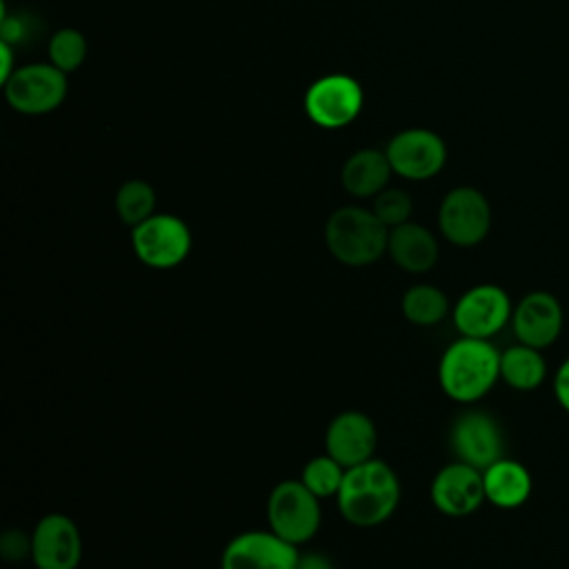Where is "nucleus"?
Wrapping results in <instances>:
<instances>
[{"instance_id":"nucleus-10","label":"nucleus","mask_w":569,"mask_h":569,"mask_svg":"<svg viewBox=\"0 0 569 569\" xmlns=\"http://www.w3.org/2000/svg\"><path fill=\"white\" fill-rule=\"evenodd\" d=\"M362 102L360 82L345 73L322 76L305 93V111L322 129L347 127L358 118Z\"/></svg>"},{"instance_id":"nucleus-30","label":"nucleus","mask_w":569,"mask_h":569,"mask_svg":"<svg viewBox=\"0 0 569 569\" xmlns=\"http://www.w3.org/2000/svg\"><path fill=\"white\" fill-rule=\"evenodd\" d=\"M296 569H333V565L320 553H300Z\"/></svg>"},{"instance_id":"nucleus-17","label":"nucleus","mask_w":569,"mask_h":569,"mask_svg":"<svg viewBox=\"0 0 569 569\" xmlns=\"http://www.w3.org/2000/svg\"><path fill=\"white\" fill-rule=\"evenodd\" d=\"M387 253L402 271L427 273L438 262L440 247L436 236L427 227L409 220L400 227L389 229Z\"/></svg>"},{"instance_id":"nucleus-23","label":"nucleus","mask_w":569,"mask_h":569,"mask_svg":"<svg viewBox=\"0 0 569 569\" xmlns=\"http://www.w3.org/2000/svg\"><path fill=\"white\" fill-rule=\"evenodd\" d=\"M345 471H347V469H345L338 460H333L329 453H322V456L311 458V460L302 467L300 480H302L305 487H307L311 493H316L320 500H322V498H336L338 491H340Z\"/></svg>"},{"instance_id":"nucleus-9","label":"nucleus","mask_w":569,"mask_h":569,"mask_svg":"<svg viewBox=\"0 0 569 569\" xmlns=\"http://www.w3.org/2000/svg\"><path fill=\"white\" fill-rule=\"evenodd\" d=\"M4 96L11 109L27 116H42L62 104L67 98V73L51 62L24 64L4 82Z\"/></svg>"},{"instance_id":"nucleus-8","label":"nucleus","mask_w":569,"mask_h":569,"mask_svg":"<svg viewBox=\"0 0 569 569\" xmlns=\"http://www.w3.org/2000/svg\"><path fill=\"white\" fill-rule=\"evenodd\" d=\"M438 229L456 247L480 244L491 229L489 200L473 187L451 189L440 202Z\"/></svg>"},{"instance_id":"nucleus-4","label":"nucleus","mask_w":569,"mask_h":569,"mask_svg":"<svg viewBox=\"0 0 569 569\" xmlns=\"http://www.w3.org/2000/svg\"><path fill=\"white\" fill-rule=\"evenodd\" d=\"M320 498L302 480L278 482L267 498V522L273 533L300 547L320 529Z\"/></svg>"},{"instance_id":"nucleus-25","label":"nucleus","mask_w":569,"mask_h":569,"mask_svg":"<svg viewBox=\"0 0 569 569\" xmlns=\"http://www.w3.org/2000/svg\"><path fill=\"white\" fill-rule=\"evenodd\" d=\"M411 209H413V202H411L409 193L402 191V189L387 187L378 196H373L371 211L378 216V220L387 229H393V227H400V224L409 222Z\"/></svg>"},{"instance_id":"nucleus-27","label":"nucleus","mask_w":569,"mask_h":569,"mask_svg":"<svg viewBox=\"0 0 569 569\" xmlns=\"http://www.w3.org/2000/svg\"><path fill=\"white\" fill-rule=\"evenodd\" d=\"M31 20H27L24 16H7L4 7H2V18H0V42H7L9 47L13 44H22L31 38Z\"/></svg>"},{"instance_id":"nucleus-14","label":"nucleus","mask_w":569,"mask_h":569,"mask_svg":"<svg viewBox=\"0 0 569 569\" xmlns=\"http://www.w3.org/2000/svg\"><path fill=\"white\" fill-rule=\"evenodd\" d=\"M387 158L393 173L407 180H429L447 162V147L442 138L429 129H407L391 138Z\"/></svg>"},{"instance_id":"nucleus-24","label":"nucleus","mask_w":569,"mask_h":569,"mask_svg":"<svg viewBox=\"0 0 569 569\" xmlns=\"http://www.w3.org/2000/svg\"><path fill=\"white\" fill-rule=\"evenodd\" d=\"M87 58V40L78 29H60L49 40V62L60 71H76Z\"/></svg>"},{"instance_id":"nucleus-1","label":"nucleus","mask_w":569,"mask_h":569,"mask_svg":"<svg viewBox=\"0 0 569 569\" xmlns=\"http://www.w3.org/2000/svg\"><path fill=\"white\" fill-rule=\"evenodd\" d=\"M500 380V351L491 340L460 336L440 356L438 382L460 405L482 400Z\"/></svg>"},{"instance_id":"nucleus-18","label":"nucleus","mask_w":569,"mask_h":569,"mask_svg":"<svg viewBox=\"0 0 569 569\" xmlns=\"http://www.w3.org/2000/svg\"><path fill=\"white\" fill-rule=\"evenodd\" d=\"M485 498L498 509H518L522 507L533 491V478L529 469L513 458L502 456L482 471Z\"/></svg>"},{"instance_id":"nucleus-22","label":"nucleus","mask_w":569,"mask_h":569,"mask_svg":"<svg viewBox=\"0 0 569 569\" xmlns=\"http://www.w3.org/2000/svg\"><path fill=\"white\" fill-rule=\"evenodd\" d=\"M156 191L144 180H127L116 193V213L122 224L138 227L153 216Z\"/></svg>"},{"instance_id":"nucleus-16","label":"nucleus","mask_w":569,"mask_h":569,"mask_svg":"<svg viewBox=\"0 0 569 569\" xmlns=\"http://www.w3.org/2000/svg\"><path fill=\"white\" fill-rule=\"evenodd\" d=\"M378 431L373 420L362 411H342L331 418L325 433V453L338 460L345 469L373 458Z\"/></svg>"},{"instance_id":"nucleus-26","label":"nucleus","mask_w":569,"mask_h":569,"mask_svg":"<svg viewBox=\"0 0 569 569\" xmlns=\"http://www.w3.org/2000/svg\"><path fill=\"white\" fill-rule=\"evenodd\" d=\"M0 553L9 562H22L31 560V536L18 531V529H7L0 536Z\"/></svg>"},{"instance_id":"nucleus-3","label":"nucleus","mask_w":569,"mask_h":569,"mask_svg":"<svg viewBox=\"0 0 569 569\" xmlns=\"http://www.w3.org/2000/svg\"><path fill=\"white\" fill-rule=\"evenodd\" d=\"M389 229L371 209L340 207L325 224V242L329 253L347 267H367L387 253Z\"/></svg>"},{"instance_id":"nucleus-21","label":"nucleus","mask_w":569,"mask_h":569,"mask_svg":"<svg viewBox=\"0 0 569 569\" xmlns=\"http://www.w3.org/2000/svg\"><path fill=\"white\" fill-rule=\"evenodd\" d=\"M400 311L405 320H409L416 327H433L451 313L449 298L445 296V291L427 282L413 284L402 293Z\"/></svg>"},{"instance_id":"nucleus-29","label":"nucleus","mask_w":569,"mask_h":569,"mask_svg":"<svg viewBox=\"0 0 569 569\" xmlns=\"http://www.w3.org/2000/svg\"><path fill=\"white\" fill-rule=\"evenodd\" d=\"M0 58H2V67H0V82L4 84L11 76H13V47H9L7 42H0Z\"/></svg>"},{"instance_id":"nucleus-28","label":"nucleus","mask_w":569,"mask_h":569,"mask_svg":"<svg viewBox=\"0 0 569 569\" xmlns=\"http://www.w3.org/2000/svg\"><path fill=\"white\" fill-rule=\"evenodd\" d=\"M551 391L558 402V407L569 413V356L558 365L551 378Z\"/></svg>"},{"instance_id":"nucleus-13","label":"nucleus","mask_w":569,"mask_h":569,"mask_svg":"<svg viewBox=\"0 0 569 569\" xmlns=\"http://www.w3.org/2000/svg\"><path fill=\"white\" fill-rule=\"evenodd\" d=\"M82 560V536L67 513H47L31 533V562L36 569H76Z\"/></svg>"},{"instance_id":"nucleus-15","label":"nucleus","mask_w":569,"mask_h":569,"mask_svg":"<svg viewBox=\"0 0 569 569\" xmlns=\"http://www.w3.org/2000/svg\"><path fill=\"white\" fill-rule=\"evenodd\" d=\"M429 496L433 507L445 516H471L482 507V502H487L482 471L460 460H453L436 471Z\"/></svg>"},{"instance_id":"nucleus-6","label":"nucleus","mask_w":569,"mask_h":569,"mask_svg":"<svg viewBox=\"0 0 569 569\" xmlns=\"http://www.w3.org/2000/svg\"><path fill=\"white\" fill-rule=\"evenodd\" d=\"M136 258L151 269H173L191 251V231L178 216L153 213L131 229Z\"/></svg>"},{"instance_id":"nucleus-11","label":"nucleus","mask_w":569,"mask_h":569,"mask_svg":"<svg viewBox=\"0 0 569 569\" xmlns=\"http://www.w3.org/2000/svg\"><path fill=\"white\" fill-rule=\"evenodd\" d=\"M300 547L271 529H251L233 536L220 556V569H296Z\"/></svg>"},{"instance_id":"nucleus-5","label":"nucleus","mask_w":569,"mask_h":569,"mask_svg":"<svg viewBox=\"0 0 569 569\" xmlns=\"http://www.w3.org/2000/svg\"><path fill=\"white\" fill-rule=\"evenodd\" d=\"M513 313L511 296L491 282L469 287L453 305L451 320L460 336L491 340L500 333Z\"/></svg>"},{"instance_id":"nucleus-2","label":"nucleus","mask_w":569,"mask_h":569,"mask_svg":"<svg viewBox=\"0 0 569 569\" xmlns=\"http://www.w3.org/2000/svg\"><path fill=\"white\" fill-rule=\"evenodd\" d=\"M342 518L353 527L382 525L400 502V482L396 471L378 458L345 471L336 496Z\"/></svg>"},{"instance_id":"nucleus-19","label":"nucleus","mask_w":569,"mask_h":569,"mask_svg":"<svg viewBox=\"0 0 569 569\" xmlns=\"http://www.w3.org/2000/svg\"><path fill=\"white\" fill-rule=\"evenodd\" d=\"M393 173L389 158L378 149H360L347 158L340 171V180L347 193L356 198H371L387 189L389 176Z\"/></svg>"},{"instance_id":"nucleus-12","label":"nucleus","mask_w":569,"mask_h":569,"mask_svg":"<svg viewBox=\"0 0 569 569\" xmlns=\"http://www.w3.org/2000/svg\"><path fill=\"white\" fill-rule=\"evenodd\" d=\"M509 327L516 342L545 351L560 338L565 329V307L551 291H529L513 305Z\"/></svg>"},{"instance_id":"nucleus-7","label":"nucleus","mask_w":569,"mask_h":569,"mask_svg":"<svg viewBox=\"0 0 569 569\" xmlns=\"http://www.w3.org/2000/svg\"><path fill=\"white\" fill-rule=\"evenodd\" d=\"M505 431L500 422L485 409L462 411L449 431L453 460L485 471L505 456Z\"/></svg>"},{"instance_id":"nucleus-20","label":"nucleus","mask_w":569,"mask_h":569,"mask_svg":"<svg viewBox=\"0 0 569 569\" xmlns=\"http://www.w3.org/2000/svg\"><path fill=\"white\" fill-rule=\"evenodd\" d=\"M500 380L516 391H533L547 380V358L542 349L513 342L500 351Z\"/></svg>"}]
</instances>
